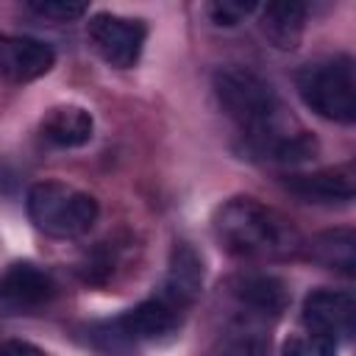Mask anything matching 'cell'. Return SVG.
<instances>
[{"mask_svg":"<svg viewBox=\"0 0 356 356\" xmlns=\"http://www.w3.org/2000/svg\"><path fill=\"white\" fill-rule=\"evenodd\" d=\"M39 131L56 147H81V145H86L92 139L95 120L83 106L64 103V106H53L42 117Z\"/></svg>","mask_w":356,"mask_h":356,"instance_id":"obj_14","label":"cell"},{"mask_svg":"<svg viewBox=\"0 0 356 356\" xmlns=\"http://www.w3.org/2000/svg\"><path fill=\"white\" fill-rule=\"evenodd\" d=\"M111 270H114V256H111L106 248H97V250H92V253L83 259V264H81V278H83L86 284H106L108 275H111Z\"/></svg>","mask_w":356,"mask_h":356,"instance_id":"obj_20","label":"cell"},{"mask_svg":"<svg viewBox=\"0 0 356 356\" xmlns=\"http://www.w3.org/2000/svg\"><path fill=\"white\" fill-rule=\"evenodd\" d=\"M203 278H206V270H203L200 253L189 242H175L170 250L167 275L159 295L175 303L178 309H189L203 292Z\"/></svg>","mask_w":356,"mask_h":356,"instance_id":"obj_11","label":"cell"},{"mask_svg":"<svg viewBox=\"0 0 356 356\" xmlns=\"http://www.w3.org/2000/svg\"><path fill=\"white\" fill-rule=\"evenodd\" d=\"M56 281L33 261H14L0 275V306L11 312H33L56 298Z\"/></svg>","mask_w":356,"mask_h":356,"instance_id":"obj_8","label":"cell"},{"mask_svg":"<svg viewBox=\"0 0 356 356\" xmlns=\"http://www.w3.org/2000/svg\"><path fill=\"white\" fill-rule=\"evenodd\" d=\"M211 356H270V334L264 331L261 320L245 314L225 328Z\"/></svg>","mask_w":356,"mask_h":356,"instance_id":"obj_16","label":"cell"},{"mask_svg":"<svg viewBox=\"0 0 356 356\" xmlns=\"http://www.w3.org/2000/svg\"><path fill=\"white\" fill-rule=\"evenodd\" d=\"M86 36L92 42V47L97 50V56L117 67V70H128L139 61L142 50H145V39H147V25L142 19H131L122 14H111V11H100L92 14L86 22Z\"/></svg>","mask_w":356,"mask_h":356,"instance_id":"obj_5","label":"cell"},{"mask_svg":"<svg viewBox=\"0 0 356 356\" xmlns=\"http://www.w3.org/2000/svg\"><path fill=\"white\" fill-rule=\"evenodd\" d=\"M214 95L222 111L245 131L248 147L256 156H264L273 142L292 134L286 128L284 106L275 89L245 67H222L214 72Z\"/></svg>","mask_w":356,"mask_h":356,"instance_id":"obj_2","label":"cell"},{"mask_svg":"<svg viewBox=\"0 0 356 356\" xmlns=\"http://www.w3.org/2000/svg\"><path fill=\"white\" fill-rule=\"evenodd\" d=\"M56 64V53L47 42L33 36L0 33V75L14 83H28L47 75Z\"/></svg>","mask_w":356,"mask_h":356,"instance_id":"obj_9","label":"cell"},{"mask_svg":"<svg viewBox=\"0 0 356 356\" xmlns=\"http://www.w3.org/2000/svg\"><path fill=\"white\" fill-rule=\"evenodd\" d=\"M231 289H234V298L242 303V309H248L245 314H250L256 320L278 317L289 306L286 284L275 275H267V273L239 275V278H234Z\"/></svg>","mask_w":356,"mask_h":356,"instance_id":"obj_12","label":"cell"},{"mask_svg":"<svg viewBox=\"0 0 356 356\" xmlns=\"http://www.w3.org/2000/svg\"><path fill=\"white\" fill-rule=\"evenodd\" d=\"M28 8L53 22H72L89 11L86 3H72V0H36V3H28Z\"/></svg>","mask_w":356,"mask_h":356,"instance_id":"obj_18","label":"cell"},{"mask_svg":"<svg viewBox=\"0 0 356 356\" xmlns=\"http://www.w3.org/2000/svg\"><path fill=\"white\" fill-rule=\"evenodd\" d=\"M25 209L31 222L56 239H75L83 236L100 214L97 200L83 192L75 189L64 181H39L28 189L25 197Z\"/></svg>","mask_w":356,"mask_h":356,"instance_id":"obj_4","label":"cell"},{"mask_svg":"<svg viewBox=\"0 0 356 356\" xmlns=\"http://www.w3.org/2000/svg\"><path fill=\"white\" fill-rule=\"evenodd\" d=\"M181 323H184V309L156 295V298L136 303L122 317H117L114 328L128 342H161V339L175 337Z\"/></svg>","mask_w":356,"mask_h":356,"instance_id":"obj_7","label":"cell"},{"mask_svg":"<svg viewBox=\"0 0 356 356\" xmlns=\"http://www.w3.org/2000/svg\"><path fill=\"white\" fill-rule=\"evenodd\" d=\"M284 186L317 206H348L356 195L353 186V172L348 167H328V170H314V172H292L284 178Z\"/></svg>","mask_w":356,"mask_h":356,"instance_id":"obj_10","label":"cell"},{"mask_svg":"<svg viewBox=\"0 0 356 356\" xmlns=\"http://www.w3.org/2000/svg\"><path fill=\"white\" fill-rule=\"evenodd\" d=\"M306 14L309 8L298 0H275L261 6V33L267 42L278 50H295L306 31Z\"/></svg>","mask_w":356,"mask_h":356,"instance_id":"obj_13","label":"cell"},{"mask_svg":"<svg viewBox=\"0 0 356 356\" xmlns=\"http://www.w3.org/2000/svg\"><path fill=\"white\" fill-rule=\"evenodd\" d=\"M339 342L314 331H303L295 334L284 342V356H337Z\"/></svg>","mask_w":356,"mask_h":356,"instance_id":"obj_17","label":"cell"},{"mask_svg":"<svg viewBox=\"0 0 356 356\" xmlns=\"http://www.w3.org/2000/svg\"><path fill=\"white\" fill-rule=\"evenodd\" d=\"M0 356H47L42 348H36L33 342L25 339H8L0 345Z\"/></svg>","mask_w":356,"mask_h":356,"instance_id":"obj_21","label":"cell"},{"mask_svg":"<svg viewBox=\"0 0 356 356\" xmlns=\"http://www.w3.org/2000/svg\"><path fill=\"white\" fill-rule=\"evenodd\" d=\"M214 236L236 259H286L303 248L298 228L278 209L248 195L214 211Z\"/></svg>","mask_w":356,"mask_h":356,"instance_id":"obj_1","label":"cell"},{"mask_svg":"<svg viewBox=\"0 0 356 356\" xmlns=\"http://www.w3.org/2000/svg\"><path fill=\"white\" fill-rule=\"evenodd\" d=\"M295 89L317 117L345 125L356 120V64L348 53H334L300 67Z\"/></svg>","mask_w":356,"mask_h":356,"instance_id":"obj_3","label":"cell"},{"mask_svg":"<svg viewBox=\"0 0 356 356\" xmlns=\"http://www.w3.org/2000/svg\"><path fill=\"white\" fill-rule=\"evenodd\" d=\"M300 323L306 331L331 337L337 342L350 339L356 325V300L342 289H314L303 298Z\"/></svg>","mask_w":356,"mask_h":356,"instance_id":"obj_6","label":"cell"},{"mask_svg":"<svg viewBox=\"0 0 356 356\" xmlns=\"http://www.w3.org/2000/svg\"><path fill=\"white\" fill-rule=\"evenodd\" d=\"M303 248H306V256L320 267L337 270L342 275L356 273V234L350 228L320 231Z\"/></svg>","mask_w":356,"mask_h":356,"instance_id":"obj_15","label":"cell"},{"mask_svg":"<svg viewBox=\"0 0 356 356\" xmlns=\"http://www.w3.org/2000/svg\"><path fill=\"white\" fill-rule=\"evenodd\" d=\"M206 11H209V17H211L214 25L234 28V25H239L248 14L256 11V3H245V0H217V3H211Z\"/></svg>","mask_w":356,"mask_h":356,"instance_id":"obj_19","label":"cell"}]
</instances>
